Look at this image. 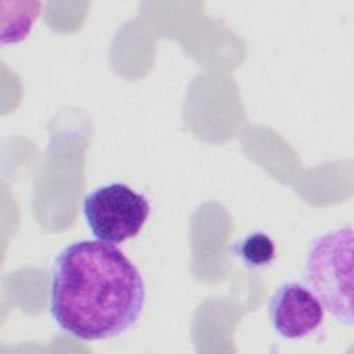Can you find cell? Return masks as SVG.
Returning a JSON list of instances; mask_svg holds the SVG:
<instances>
[{"instance_id": "cell-1", "label": "cell", "mask_w": 354, "mask_h": 354, "mask_svg": "<svg viewBox=\"0 0 354 354\" xmlns=\"http://www.w3.org/2000/svg\"><path fill=\"white\" fill-rule=\"evenodd\" d=\"M144 303L138 268L113 243L82 239L57 253L50 314L68 335L84 342L116 337L138 321Z\"/></svg>"}, {"instance_id": "cell-2", "label": "cell", "mask_w": 354, "mask_h": 354, "mask_svg": "<svg viewBox=\"0 0 354 354\" xmlns=\"http://www.w3.org/2000/svg\"><path fill=\"white\" fill-rule=\"evenodd\" d=\"M353 227L343 225L314 238L308 246L303 283L317 296L335 321L351 326L353 314Z\"/></svg>"}, {"instance_id": "cell-3", "label": "cell", "mask_w": 354, "mask_h": 354, "mask_svg": "<svg viewBox=\"0 0 354 354\" xmlns=\"http://www.w3.org/2000/svg\"><path fill=\"white\" fill-rule=\"evenodd\" d=\"M149 213L148 199L123 183L101 185L83 199V214L91 234L113 245L137 236Z\"/></svg>"}, {"instance_id": "cell-4", "label": "cell", "mask_w": 354, "mask_h": 354, "mask_svg": "<svg viewBox=\"0 0 354 354\" xmlns=\"http://www.w3.org/2000/svg\"><path fill=\"white\" fill-rule=\"evenodd\" d=\"M268 317L272 329L279 336L301 339L321 326L325 310L304 283L283 282L270 299Z\"/></svg>"}, {"instance_id": "cell-5", "label": "cell", "mask_w": 354, "mask_h": 354, "mask_svg": "<svg viewBox=\"0 0 354 354\" xmlns=\"http://www.w3.org/2000/svg\"><path fill=\"white\" fill-rule=\"evenodd\" d=\"M232 254L250 270H264L272 264L277 257L274 241L263 231H253L231 246Z\"/></svg>"}]
</instances>
